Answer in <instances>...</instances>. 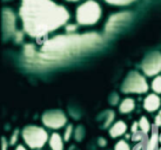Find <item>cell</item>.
I'll list each match as a JSON object with an SVG mask.
<instances>
[{"label":"cell","instance_id":"d6986e66","mask_svg":"<svg viewBox=\"0 0 161 150\" xmlns=\"http://www.w3.org/2000/svg\"><path fill=\"white\" fill-rule=\"evenodd\" d=\"M114 150H132V149H130V144L128 143L127 140L120 138V140L115 143Z\"/></svg>","mask_w":161,"mask_h":150},{"label":"cell","instance_id":"7a4b0ae2","mask_svg":"<svg viewBox=\"0 0 161 150\" xmlns=\"http://www.w3.org/2000/svg\"><path fill=\"white\" fill-rule=\"evenodd\" d=\"M101 38L98 35H67L57 36L48 40L41 48V53L48 57H64L75 53H81L84 49H90L100 44Z\"/></svg>","mask_w":161,"mask_h":150},{"label":"cell","instance_id":"cb8c5ba5","mask_svg":"<svg viewBox=\"0 0 161 150\" xmlns=\"http://www.w3.org/2000/svg\"><path fill=\"white\" fill-rule=\"evenodd\" d=\"M18 138H19V130H14V132L12 134L11 138H9V144L11 146H15L17 142H18Z\"/></svg>","mask_w":161,"mask_h":150},{"label":"cell","instance_id":"4316f807","mask_svg":"<svg viewBox=\"0 0 161 150\" xmlns=\"http://www.w3.org/2000/svg\"><path fill=\"white\" fill-rule=\"evenodd\" d=\"M106 144H107V142L105 138H99V146L103 148V147H106Z\"/></svg>","mask_w":161,"mask_h":150},{"label":"cell","instance_id":"4fadbf2b","mask_svg":"<svg viewBox=\"0 0 161 150\" xmlns=\"http://www.w3.org/2000/svg\"><path fill=\"white\" fill-rule=\"evenodd\" d=\"M160 148V134L158 132V128L153 127L152 132L149 134V138L147 140L146 150H159Z\"/></svg>","mask_w":161,"mask_h":150},{"label":"cell","instance_id":"9c48e42d","mask_svg":"<svg viewBox=\"0 0 161 150\" xmlns=\"http://www.w3.org/2000/svg\"><path fill=\"white\" fill-rule=\"evenodd\" d=\"M15 14L12 9L4 8L3 11V32H4V38L6 36H13L17 34L15 32V27H17V21H15Z\"/></svg>","mask_w":161,"mask_h":150},{"label":"cell","instance_id":"52a82bcc","mask_svg":"<svg viewBox=\"0 0 161 150\" xmlns=\"http://www.w3.org/2000/svg\"><path fill=\"white\" fill-rule=\"evenodd\" d=\"M42 124L52 130H59L67 126V116L61 110H48L41 116Z\"/></svg>","mask_w":161,"mask_h":150},{"label":"cell","instance_id":"2e32d148","mask_svg":"<svg viewBox=\"0 0 161 150\" xmlns=\"http://www.w3.org/2000/svg\"><path fill=\"white\" fill-rule=\"evenodd\" d=\"M151 89L153 93L161 95V74L153 78L152 82H151Z\"/></svg>","mask_w":161,"mask_h":150},{"label":"cell","instance_id":"3957f363","mask_svg":"<svg viewBox=\"0 0 161 150\" xmlns=\"http://www.w3.org/2000/svg\"><path fill=\"white\" fill-rule=\"evenodd\" d=\"M103 17L101 5L97 0H86L76 7L75 21L79 26L97 25Z\"/></svg>","mask_w":161,"mask_h":150},{"label":"cell","instance_id":"484cf974","mask_svg":"<svg viewBox=\"0 0 161 150\" xmlns=\"http://www.w3.org/2000/svg\"><path fill=\"white\" fill-rule=\"evenodd\" d=\"M1 144H3V148H1V150H7V148H8V144H9V141H7V140H6V137H3V138H1Z\"/></svg>","mask_w":161,"mask_h":150},{"label":"cell","instance_id":"8992f818","mask_svg":"<svg viewBox=\"0 0 161 150\" xmlns=\"http://www.w3.org/2000/svg\"><path fill=\"white\" fill-rule=\"evenodd\" d=\"M141 72L146 78H155L161 74V52H152L141 62Z\"/></svg>","mask_w":161,"mask_h":150},{"label":"cell","instance_id":"ffe728a7","mask_svg":"<svg viewBox=\"0 0 161 150\" xmlns=\"http://www.w3.org/2000/svg\"><path fill=\"white\" fill-rule=\"evenodd\" d=\"M74 135V127L72 126V124L68 123L66 127H65V130H64V141L65 142H68L71 140V137Z\"/></svg>","mask_w":161,"mask_h":150},{"label":"cell","instance_id":"ba28073f","mask_svg":"<svg viewBox=\"0 0 161 150\" xmlns=\"http://www.w3.org/2000/svg\"><path fill=\"white\" fill-rule=\"evenodd\" d=\"M132 20V13L130 12H119L114 15L109 17V19L106 22L105 31L106 33H115L120 31L122 27H125L128 22Z\"/></svg>","mask_w":161,"mask_h":150},{"label":"cell","instance_id":"6da1fadb","mask_svg":"<svg viewBox=\"0 0 161 150\" xmlns=\"http://www.w3.org/2000/svg\"><path fill=\"white\" fill-rule=\"evenodd\" d=\"M19 17L27 35L41 39L66 26L71 14L53 0H21Z\"/></svg>","mask_w":161,"mask_h":150},{"label":"cell","instance_id":"9a60e30c","mask_svg":"<svg viewBox=\"0 0 161 150\" xmlns=\"http://www.w3.org/2000/svg\"><path fill=\"white\" fill-rule=\"evenodd\" d=\"M138 124H139V130H140V132L143 134L145 136H147L148 134L152 132L153 130L152 123L149 122V120L146 116H141L138 121Z\"/></svg>","mask_w":161,"mask_h":150},{"label":"cell","instance_id":"5bb4252c","mask_svg":"<svg viewBox=\"0 0 161 150\" xmlns=\"http://www.w3.org/2000/svg\"><path fill=\"white\" fill-rule=\"evenodd\" d=\"M64 137L59 132H52L49 135L48 146L51 150H64Z\"/></svg>","mask_w":161,"mask_h":150},{"label":"cell","instance_id":"d4e9b609","mask_svg":"<svg viewBox=\"0 0 161 150\" xmlns=\"http://www.w3.org/2000/svg\"><path fill=\"white\" fill-rule=\"evenodd\" d=\"M153 127H155V128H161V116L159 114L155 115V117H154V124H153Z\"/></svg>","mask_w":161,"mask_h":150},{"label":"cell","instance_id":"e0dca14e","mask_svg":"<svg viewBox=\"0 0 161 150\" xmlns=\"http://www.w3.org/2000/svg\"><path fill=\"white\" fill-rule=\"evenodd\" d=\"M106 4L111 5V6H128V5L134 4L136 0H103Z\"/></svg>","mask_w":161,"mask_h":150},{"label":"cell","instance_id":"ac0fdd59","mask_svg":"<svg viewBox=\"0 0 161 150\" xmlns=\"http://www.w3.org/2000/svg\"><path fill=\"white\" fill-rule=\"evenodd\" d=\"M114 117H115V114H114V111L113 110H109L106 113L105 115V120H103V128H111L113 124V121H114Z\"/></svg>","mask_w":161,"mask_h":150},{"label":"cell","instance_id":"7c38bea8","mask_svg":"<svg viewBox=\"0 0 161 150\" xmlns=\"http://www.w3.org/2000/svg\"><path fill=\"white\" fill-rule=\"evenodd\" d=\"M135 100L132 99V97H125L124 100H121L120 103H119V113L124 115L130 114L135 110Z\"/></svg>","mask_w":161,"mask_h":150},{"label":"cell","instance_id":"1f68e13d","mask_svg":"<svg viewBox=\"0 0 161 150\" xmlns=\"http://www.w3.org/2000/svg\"><path fill=\"white\" fill-rule=\"evenodd\" d=\"M40 150H41V149H40Z\"/></svg>","mask_w":161,"mask_h":150},{"label":"cell","instance_id":"4dcf8cb0","mask_svg":"<svg viewBox=\"0 0 161 150\" xmlns=\"http://www.w3.org/2000/svg\"><path fill=\"white\" fill-rule=\"evenodd\" d=\"M158 114H159V115H160V116H161V109H160V110H159V113H158Z\"/></svg>","mask_w":161,"mask_h":150},{"label":"cell","instance_id":"83f0119b","mask_svg":"<svg viewBox=\"0 0 161 150\" xmlns=\"http://www.w3.org/2000/svg\"><path fill=\"white\" fill-rule=\"evenodd\" d=\"M14 150H27V148L23 144H18V146L14 148Z\"/></svg>","mask_w":161,"mask_h":150},{"label":"cell","instance_id":"8fae6325","mask_svg":"<svg viewBox=\"0 0 161 150\" xmlns=\"http://www.w3.org/2000/svg\"><path fill=\"white\" fill-rule=\"evenodd\" d=\"M127 129H128V126L126 124L125 121L119 120L112 124V127L108 129V132H109V136L112 138H120L124 135H126Z\"/></svg>","mask_w":161,"mask_h":150},{"label":"cell","instance_id":"44dd1931","mask_svg":"<svg viewBox=\"0 0 161 150\" xmlns=\"http://www.w3.org/2000/svg\"><path fill=\"white\" fill-rule=\"evenodd\" d=\"M84 136H85V129H84L82 126H78V127L74 129V135H73V137H74L78 142H80L81 140L84 138Z\"/></svg>","mask_w":161,"mask_h":150},{"label":"cell","instance_id":"603a6c76","mask_svg":"<svg viewBox=\"0 0 161 150\" xmlns=\"http://www.w3.org/2000/svg\"><path fill=\"white\" fill-rule=\"evenodd\" d=\"M146 137H145L143 140H141V141H139L132 150H146V144H147V140H146Z\"/></svg>","mask_w":161,"mask_h":150},{"label":"cell","instance_id":"5b68a950","mask_svg":"<svg viewBox=\"0 0 161 150\" xmlns=\"http://www.w3.org/2000/svg\"><path fill=\"white\" fill-rule=\"evenodd\" d=\"M151 86L148 84L146 76L136 71L130 72L121 84V92L124 94H141L148 93Z\"/></svg>","mask_w":161,"mask_h":150},{"label":"cell","instance_id":"f1b7e54d","mask_svg":"<svg viewBox=\"0 0 161 150\" xmlns=\"http://www.w3.org/2000/svg\"><path fill=\"white\" fill-rule=\"evenodd\" d=\"M66 1H69V3H76V1H80V0H66Z\"/></svg>","mask_w":161,"mask_h":150},{"label":"cell","instance_id":"f546056e","mask_svg":"<svg viewBox=\"0 0 161 150\" xmlns=\"http://www.w3.org/2000/svg\"><path fill=\"white\" fill-rule=\"evenodd\" d=\"M159 150H161V134H160V148H159Z\"/></svg>","mask_w":161,"mask_h":150},{"label":"cell","instance_id":"277c9868","mask_svg":"<svg viewBox=\"0 0 161 150\" xmlns=\"http://www.w3.org/2000/svg\"><path fill=\"white\" fill-rule=\"evenodd\" d=\"M21 137L30 149L40 150L48 143L49 134L45 128L39 126H27L21 131Z\"/></svg>","mask_w":161,"mask_h":150},{"label":"cell","instance_id":"30bf717a","mask_svg":"<svg viewBox=\"0 0 161 150\" xmlns=\"http://www.w3.org/2000/svg\"><path fill=\"white\" fill-rule=\"evenodd\" d=\"M142 107L143 109L149 113V114H153V113H157L161 109V97L160 95H158L155 93H151L147 94L145 99H143L142 102Z\"/></svg>","mask_w":161,"mask_h":150},{"label":"cell","instance_id":"7402d4cb","mask_svg":"<svg viewBox=\"0 0 161 150\" xmlns=\"http://www.w3.org/2000/svg\"><path fill=\"white\" fill-rule=\"evenodd\" d=\"M78 29V24H67L65 26V32L67 34H74V32Z\"/></svg>","mask_w":161,"mask_h":150}]
</instances>
